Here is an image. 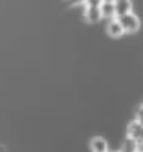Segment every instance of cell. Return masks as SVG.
<instances>
[{"instance_id": "cell-1", "label": "cell", "mask_w": 143, "mask_h": 152, "mask_svg": "<svg viewBox=\"0 0 143 152\" xmlns=\"http://www.w3.org/2000/svg\"><path fill=\"white\" fill-rule=\"evenodd\" d=\"M116 19L119 20V23L122 26L124 33H135L140 28V19L132 11L129 14L123 15V16L116 17Z\"/></svg>"}, {"instance_id": "cell-2", "label": "cell", "mask_w": 143, "mask_h": 152, "mask_svg": "<svg viewBox=\"0 0 143 152\" xmlns=\"http://www.w3.org/2000/svg\"><path fill=\"white\" fill-rule=\"evenodd\" d=\"M84 16L85 19L91 23V24H95L97 23L101 18H102V14H101L100 6H86L85 11H84Z\"/></svg>"}, {"instance_id": "cell-3", "label": "cell", "mask_w": 143, "mask_h": 152, "mask_svg": "<svg viewBox=\"0 0 143 152\" xmlns=\"http://www.w3.org/2000/svg\"><path fill=\"white\" fill-rule=\"evenodd\" d=\"M115 17H120L125 14H129L132 10L131 0H115L114 1Z\"/></svg>"}, {"instance_id": "cell-4", "label": "cell", "mask_w": 143, "mask_h": 152, "mask_svg": "<svg viewBox=\"0 0 143 152\" xmlns=\"http://www.w3.org/2000/svg\"><path fill=\"white\" fill-rule=\"evenodd\" d=\"M107 33H109L111 37L113 38H117L124 34L123 28H122V26H121V24H120L119 20L116 18H113L109 23V25H107Z\"/></svg>"}, {"instance_id": "cell-5", "label": "cell", "mask_w": 143, "mask_h": 152, "mask_svg": "<svg viewBox=\"0 0 143 152\" xmlns=\"http://www.w3.org/2000/svg\"><path fill=\"white\" fill-rule=\"evenodd\" d=\"M91 149L93 152H109L107 151V143L101 137H95L92 139Z\"/></svg>"}, {"instance_id": "cell-6", "label": "cell", "mask_w": 143, "mask_h": 152, "mask_svg": "<svg viewBox=\"0 0 143 152\" xmlns=\"http://www.w3.org/2000/svg\"><path fill=\"white\" fill-rule=\"evenodd\" d=\"M142 129H143L142 124H140L136 120H134V121H132V122L129 124V128H128V137H130V138H132V139H135V140L138 141V139L140 138V134L142 132Z\"/></svg>"}, {"instance_id": "cell-7", "label": "cell", "mask_w": 143, "mask_h": 152, "mask_svg": "<svg viewBox=\"0 0 143 152\" xmlns=\"http://www.w3.org/2000/svg\"><path fill=\"white\" fill-rule=\"evenodd\" d=\"M120 152H138V141L128 137L122 144Z\"/></svg>"}, {"instance_id": "cell-8", "label": "cell", "mask_w": 143, "mask_h": 152, "mask_svg": "<svg viewBox=\"0 0 143 152\" xmlns=\"http://www.w3.org/2000/svg\"><path fill=\"white\" fill-rule=\"evenodd\" d=\"M100 10L102 17H107V18H114L115 17L114 4H101Z\"/></svg>"}, {"instance_id": "cell-9", "label": "cell", "mask_w": 143, "mask_h": 152, "mask_svg": "<svg viewBox=\"0 0 143 152\" xmlns=\"http://www.w3.org/2000/svg\"><path fill=\"white\" fill-rule=\"evenodd\" d=\"M135 120H136L140 124H142L143 125V103L140 105L138 112H136V119Z\"/></svg>"}, {"instance_id": "cell-10", "label": "cell", "mask_w": 143, "mask_h": 152, "mask_svg": "<svg viewBox=\"0 0 143 152\" xmlns=\"http://www.w3.org/2000/svg\"><path fill=\"white\" fill-rule=\"evenodd\" d=\"M67 1L71 4V6H78L83 2H86V0H67Z\"/></svg>"}, {"instance_id": "cell-11", "label": "cell", "mask_w": 143, "mask_h": 152, "mask_svg": "<svg viewBox=\"0 0 143 152\" xmlns=\"http://www.w3.org/2000/svg\"><path fill=\"white\" fill-rule=\"evenodd\" d=\"M138 152H143V141L138 142Z\"/></svg>"}, {"instance_id": "cell-12", "label": "cell", "mask_w": 143, "mask_h": 152, "mask_svg": "<svg viewBox=\"0 0 143 152\" xmlns=\"http://www.w3.org/2000/svg\"><path fill=\"white\" fill-rule=\"evenodd\" d=\"M101 4H114L115 0H100Z\"/></svg>"}]
</instances>
